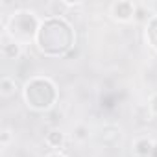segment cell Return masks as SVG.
<instances>
[{
    "instance_id": "obj_2",
    "label": "cell",
    "mask_w": 157,
    "mask_h": 157,
    "mask_svg": "<svg viewBox=\"0 0 157 157\" xmlns=\"http://www.w3.org/2000/svg\"><path fill=\"white\" fill-rule=\"evenodd\" d=\"M115 13H117V17H120V19H128L129 15H131V6L129 4H117L115 6Z\"/></svg>"
},
{
    "instance_id": "obj_3",
    "label": "cell",
    "mask_w": 157,
    "mask_h": 157,
    "mask_svg": "<svg viewBox=\"0 0 157 157\" xmlns=\"http://www.w3.org/2000/svg\"><path fill=\"white\" fill-rule=\"evenodd\" d=\"M137 151H139V153H150V151H151V144H150L148 140H140V142L137 144Z\"/></svg>"
},
{
    "instance_id": "obj_5",
    "label": "cell",
    "mask_w": 157,
    "mask_h": 157,
    "mask_svg": "<svg viewBox=\"0 0 157 157\" xmlns=\"http://www.w3.org/2000/svg\"><path fill=\"white\" fill-rule=\"evenodd\" d=\"M153 111H155V113H157V96H155V98H153Z\"/></svg>"
},
{
    "instance_id": "obj_4",
    "label": "cell",
    "mask_w": 157,
    "mask_h": 157,
    "mask_svg": "<svg viewBox=\"0 0 157 157\" xmlns=\"http://www.w3.org/2000/svg\"><path fill=\"white\" fill-rule=\"evenodd\" d=\"M48 139H50V140H52L54 144H59V142H61V135H59L57 131H52V135H50Z\"/></svg>"
},
{
    "instance_id": "obj_1",
    "label": "cell",
    "mask_w": 157,
    "mask_h": 157,
    "mask_svg": "<svg viewBox=\"0 0 157 157\" xmlns=\"http://www.w3.org/2000/svg\"><path fill=\"white\" fill-rule=\"evenodd\" d=\"M48 87V82H43V80H37L33 82L32 85H28L26 89V96H28V102L33 105V107H48L52 98H46L43 96V89Z\"/></svg>"
},
{
    "instance_id": "obj_6",
    "label": "cell",
    "mask_w": 157,
    "mask_h": 157,
    "mask_svg": "<svg viewBox=\"0 0 157 157\" xmlns=\"http://www.w3.org/2000/svg\"><path fill=\"white\" fill-rule=\"evenodd\" d=\"M54 157H57V155H54Z\"/></svg>"
}]
</instances>
